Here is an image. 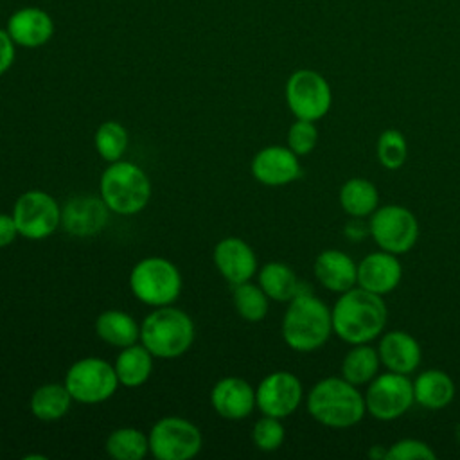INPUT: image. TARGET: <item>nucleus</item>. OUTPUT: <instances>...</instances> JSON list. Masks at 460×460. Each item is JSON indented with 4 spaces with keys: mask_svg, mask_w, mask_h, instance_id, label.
Wrapping results in <instances>:
<instances>
[{
    "mask_svg": "<svg viewBox=\"0 0 460 460\" xmlns=\"http://www.w3.org/2000/svg\"><path fill=\"white\" fill-rule=\"evenodd\" d=\"M386 453H388V447L385 446H372L370 451H368V456L374 458V460H386Z\"/></svg>",
    "mask_w": 460,
    "mask_h": 460,
    "instance_id": "nucleus-38",
    "label": "nucleus"
},
{
    "mask_svg": "<svg viewBox=\"0 0 460 460\" xmlns=\"http://www.w3.org/2000/svg\"><path fill=\"white\" fill-rule=\"evenodd\" d=\"M282 338L296 352H313L325 345L332 332L329 305L307 286L295 295L282 316Z\"/></svg>",
    "mask_w": 460,
    "mask_h": 460,
    "instance_id": "nucleus-2",
    "label": "nucleus"
},
{
    "mask_svg": "<svg viewBox=\"0 0 460 460\" xmlns=\"http://www.w3.org/2000/svg\"><path fill=\"white\" fill-rule=\"evenodd\" d=\"M402 279V264L395 253L377 250L367 253L358 262V286L385 296L392 293Z\"/></svg>",
    "mask_w": 460,
    "mask_h": 460,
    "instance_id": "nucleus-16",
    "label": "nucleus"
},
{
    "mask_svg": "<svg viewBox=\"0 0 460 460\" xmlns=\"http://www.w3.org/2000/svg\"><path fill=\"white\" fill-rule=\"evenodd\" d=\"M332 332L349 345L370 343L383 334L388 322V307L381 295L359 286L340 293L331 309Z\"/></svg>",
    "mask_w": 460,
    "mask_h": 460,
    "instance_id": "nucleus-1",
    "label": "nucleus"
},
{
    "mask_svg": "<svg viewBox=\"0 0 460 460\" xmlns=\"http://www.w3.org/2000/svg\"><path fill=\"white\" fill-rule=\"evenodd\" d=\"M129 288L131 293L147 305H171L181 291V275L171 261L164 257H146L133 266Z\"/></svg>",
    "mask_w": 460,
    "mask_h": 460,
    "instance_id": "nucleus-6",
    "label": "nucleus"
},
{
    "mask_svg": "<svg viewBox=\"0 0 460 460\" xmlns=\"http://www.w3.org/2000/svg\"><path fill=\"white\" fill-rule=\"evenodd\" d=\"M284 438H286V431L280 419L277 417L264 415L253 424L252 440L261 451H266V453L277 451L282 446Z\"/></svg>",
    "mask_w": 460,
    "mask_h": 460,
    "instance_id": "nucleus-33",
    "label": "nucleus"
},
{
    "mask_svg": "<svg viewBox=\"0 0 460 460\" xmlns=\"http://www.w3.org/2000/svg\"><path fill=\"white\" fill-rule=\"evenodd\" d=\"M149 451L158 460H189L201 449V433L187 419L164 417L155 422L149 435Z\"/></svg>",
    "mask_w": 460,
    "mask_h": 460,
    "instance_id": "nucleus-11",
    "label": "nucleus"
},
{
    "mask_svg": "<svg viewBox=\"0 0 460 460\" xmlns=\"http://www.w3.org/2000/svg\"><path fill=\"white\" fill-rule=\"evenodd\" d=\"M119 385L115 368L101 358H83L75 361L66 376L65 386L74 401L83 404H97L110 399Z\"/></svg>",
    "mask_w": 460,
    "mask_h": 460,
    "instance_id": "nucleus-10",
    "label": "nucleus"
},
{
    "mask_svg": "<svg viewBox=\"0 0 460 460\" xmlns=\"http://www.w3.org/2000/svg\"><path fill=\"white\" fill-rule=\"evenodd\" d=\"M340 207L354 219L370 217L379 207L377 187L367 178H350L340 187Z\"/></svg>",
    "mask_w": 460,
    "mask_h": 460,
    "instance_id": "nucleus-23",
    "label": "nucleus"
},
{
    "mask_svg": "<svg viewBox=\"0 0 460 460\" xmlns=\"http://www.w3.org/2000/svg\"><path fill=\"white\" fill-rule=\"evenodd\" d=\"M108 207L97 196H74L61 210V226L75 237L99 234L108 221Z\"/></svg>",
    "mask_w": 460,
    "mask_h": 460,
    "instance_id": "nucleus-17",
    "label": "nucleus"
},
{
    "mask_svg": "<svg viewBox=\"0 0 460 460\" xmlns=\"http://www.w3.org/2000/svg\"><path fill=\"white\" fill-rule=\"evenodd\" d=\"M72 395L65 385L47 383L38 386L31 395V411L40 420H59L72 404Z\"/></svg>",
    "mask_w": 460,
    "mask_h": 460,
    "instance_id": "nucleus-28",
    "label": "nucleus"
},
{
    "mask_svg": "<svg viewBox=\"0 0 460 460\" xmlns=\"http://www.w3.org/2000/svg\"><path fill=\"white\" fill-rule=\"evenodd\" d=\"M379 365L377 349L368 343H358L341 359V377L356 386L368 385L379 374Z\"/></svg>",
    "mask_w": 460,
    "mask_h": 460,
    "instance_id": "nucleus-27",
    "label": "nucleus"
},
{
    "mask_svg": "<svg viewBox=\"0 0 460 460\" xmlns=\"http://www.w3.org/2000/svg\"><path fill=\"white\" fill-rule=\"evenodd\" d=\"M318 142V129L313 120L296 119L288 129V147L298 155H309Z\"/></svg>",
    "mask_w": 460,
    "mask_h": 460,
    "instance_id": "nucleus-34",
    "label": "nucleus"
},
{
    "mask_svg": "<svg viewBox=\"0 0 460 460\" xmlns=\"http://www.w3.org/2000/svg\"><path fill=\"white\" fill-rule=\"evenodd\" d=\"M252 174L268 187H280L298 180L302 176V165L298 155L288 146H268L252 158Z\"/></svg>",
    "mask_w": 460,
    "mask_h": 460,
    "instance_id": "nucleus-14",
    "label": "nucleus"
},
{
    "mask_svg": "<svg viewBox=\"0 0 460 460\" xmlns=\"http://www.w3.org/2000/svg\"><path fill=\"white\" fill-rule=\"evenodd\" d=\"M377 354L381 365L397 374L410 376L417 370L422 359V350L419 341L406 331L395 329L381 336L377 345Z\"/></svg>",
    "mask_w": 460,
    "mask_h": 460,
    "instance_id": "nucleus-19",
    "label": "nucleus"
},
{
    "mask_svg": "<svg viewBox=\"0 0 460 460\" xmlns=\"http://www.w3.org/2000/svg\"><path fill=\"white\" fill-rule=\"evenodd\" d=\"M210 402L217 415L228 420H241L257 406L255 390L250 386V383L234 376L223 377L214 385Z\"/></svg>",
    "mask_w": 460,
    "mask_h": 460,
    "instance_id": "nucleus-20",
    "label": "nucleus"
},
{
    "mask_svg": "<svg viewBox=\"0 0 460 460\" xmlns=\"http://www.w3.org/2000/svg\"><path fill=\"white\" fill-rule=\"evenodd\" d=\"M99 189L106 207L122 216L140 212L151 198V181L147 174L138 165L124 160L111 162L104 169Z\"/></svg>",
    "mask_w": 460,
    "mask_h": 460,
    "instance_id": "nucleus-5",
    "label": "nucleus"
},
{
    "mask_svg": "<svg viewBox=\"0 0 460 460\" xmlns=\"http://www.w3.org/2000/svg\"><path fill=\"white\" fill-rule=\"evenodd\" d=\"M304 388L300 379L288 372L277 370L268 374L255 388V404L264 415L284 419L302 402Z\"/></svg>",
    "mask_w": 460,
    "mask_h": 460,
    "instance_id": "nucleus-13",
    "label": "nucleus"
},
{
    "mask_svg": "<svg viewBox=\"0 0 460 460\" xmlns=\"http://www.w3.org/2000/svg\"><path fill=\"white\" fill-rule=\"evenodd\" d=\"M259 286L264 289L268 298L275 302H289L302 291V284L296 273L284 262H266L259 271Z\"/></svg>",
    "mask_w": 460,
    "mask_h": 460,
    "instance_id": "nucleus-24",
    "label": "nucleus"
},
{
    "mask_svg": "<svg viewBox=\"0 0 460 460\" xmlns=\"http://www.w3.org/2000/svg\"><path fill=\"white\" fill-rule=\"evenodd\" d=\"M16 45L5 29H0V75H4L14 63Z\"/></svg>",
    "mask_w": 460,
    "mask_h": 460,
    "instance_id": "nucleus-36",
    "label": "nucleus"
},
{
    "mask_svg": "<svg viewBox=\"0 0 460 460\" xmlns=\"http://www.w3.org/2000/svg\"><path fill=\"white\" fill-rule=\"evenodd\" d=\"M93 144L101 158L111 164L120 160V156L124 155L128 147V133L122 124L115 120H108L97 128L93 135Z\"/></svg>",
    "mask_w": 460,
    "mask_h": 460,
    "instance_id": "nucleus-31",
    "label": "nucleus"
},
{
    "mask_svg": "<svg viewBox=\"0 0 460 460\" xmlns=\"http://www.w3.org/2000/svg\"><path fill=\"white\" fill-rule=\"evenodd\" d=\"M419 221L402 205L377 207L368 219V234L379 250L401 255L410 252L419 241Z\"/></svg>",
    "mask_w": 460,
    "mask_h": 460,
    "instance_id": "nucleus-7",
    "label": "nucleus"
},
{
    "mask_svg": "<svg viewBox=\"0 0 460 460\" xmlns=\"http://www.w3.org/2000/svg\"><path fill=\"white\" fill-rule=\"evenodd\" d=\"M286 102L295 119L316 122L331 110V84L316 70H295L286 81Z\"/></svg>",
    "mask_w": 460,
    "mask_h": 460,
    "instance_id": "nucleus-8",
    "label": "nucleus"
},
{
    "mask_svg": "<svg viewBox=\"0 0 460 460\" xmlns=\"http://www.w3.org/2000/svg\"><path fill=\"white\" fill-rule=\"evenodd\" d=\"M313 271L316 280L331 293H345L358 286V262L341 250H323L316 255Z\"/></svg>",
    "mask_w": 460,
    "mask_h": 460,
    "instance_id": "nucleus-21",
    "label": "nucleus"
},
{
    "mask_svg": "<svg viewBox=\"0 0 460 460\" xmlns=\"http://www.w3.org/2000/svg\"><path fill=\"white\" fill-rule=\"evenodd\" d=\"M413 402V383L404 374L386 370L385 374H377L367 385V411L377 420H395L402 417Z\"/></svg>",
    "mask_w": 460,
    "mask_h": 460,
    "instance_id": "nucleus-9",
    "label": "nucleus"
},
{
    "mask_svg": "<svg viewBox=\"0 0 460 460\" xmlns=\"http://www.w3.org/2000/svg\"><path fill=\"white\" fill-rule=\"evenodd\" d=\"M106 451L115 460H142L149 451V438L137 428H119L108 435Z\"/></svg>",
    "mask_w": 460,
    "mask_h": 460,
    "instance_id": "nucleus-29",
    "label": "nucleus"
},
{
    "mask_svg": "<svg viewBox=\"0 0 460 460\" xmlns=\"http://www.w3.org/2000/svg\"><path fill=\"white\" fill-rule=\"evenodd\" d=\"M140 341L156 358H178L194 341V323L185 311L162 305L144 318Z\"/></svg>",
    "mask_w": 460,
    "mask_h": 460,
    "instance_id": "nucleus-4",
    "label": "nucleus"
},
{
    "mask_svg": "<svg viewBox=\"0 0 460 460\" xmlns=\"http://www.w3.org/2000/svg\"><path fill=\"white\" fill-rule=\"evenodd\" d=\"M234 307L246 322H261L268 314V295L261 286L248 282L235 284L232 289Z\"/></svg>",
    "mask_w": 460,
    "mask_h": 460,
    "instance_id": "nucleus-30",
    "label": "nucleus"
},
{
    "mask_svg": "<svg viewBox=\"0 0 460 460\" xmlns=\"http://www.w3.org/2000/svg\"><path fill=\"white\" fill-rule=\"evenodd\" d=\"M305 406L316 422L334 429L352 428L361 422L367 413L365 395L359 392V386L341 376L323 377L313 385Z\"/></svg>",
    "mask_w": 460,
    "mask_h": 460,
    "instance_id": "nucleus-3",
    "label": "nucleus"
},
{
    "mask_svg": "<svg viewBox=\"0 0 460 460\" xmlns=\"http://www.w3.org/2000/svg\"><path fill=\"white\" fill-rule=\"evenodd\" d=\"M214 262L221 277L232 286L248 282L257 270V259L252 246L239 237L221 239L214 248Z\"/></svg>",
    "mask_w": 460,
    "mask_h": 460,
    "instance_id": "nucleus-18",
    "label": "nucleus"
},
{
    "mask_svg": "<svg viewBox=\"0 0 460 460\" xmlns=\"http://www.w3.org/2000/svg\"><path fill=\"white\" fill-rule=\"evenodd\" d=\"M113 368L120 385L137 388L144 385L151 376L153 354L144 345H128L117 356Z\"/></svg>",
    "mask_w": 460,
    "mask_h": 460,
    "instance_id": "nucleus-26",
    "label": "nucleus"
},
{
    "mask_svg": "<svg viewBox=\"0 0 460 460\" xmlns=\"http://www.w3.org/2000/svg\"><path fill=\"white\" fill-rule=\"evenodd\" d=\"M18 234L27 239H45L61 225L58 201L43 190L23 192L13 208Z\"/></svg>",
    "mask_w": 460,
    "mask_h": 460,
    "instance_id": "nucleus-12",
    "label": "nucleus"
},
{
    "mask_svg": "<svg viewBox=\"0 0 460 460\" xmlns=\"http://www.w3.org/2000/svg\"><path fill=\"white\" fill-rule=\"evenodd\" d=\"M433 447L419 438H401L388 447L386 460H435Z\"/></svg>",
    "mask_w": 460,
    "mask_h": 460,
    "instance_id": "nucleus-35",
    "label": "nucleus"
},
{
    "mask_svg": "<svg viewBox=\"0 0 460 460\" xmlns=\"http://www.w3.org/2000/svg\"><path fill=\"white\" fill-rule=\"evenodd\" d=\"M5 31L9 32L14 45L23 49H38L52 40L56 25L45 9L25 5L9 16Z\"/></svg>",
    "mask_w": 460,
    "mask_h": 460,
    "instance_id": "nucleus-15",
    "label": "nucleus"
},
{
    "mask_svg": "<svg viewBox=\"0 0 460 460\" xmlns=\"http://www.w3.org/2000/svg\"><path fill=\"white\" fill-rule=\"evenodd\" d=\"M411 383L415 402L426 410H442L455 399V383L440 368L424 370Z\"/></svg>",
    "mask_w": 460,
    "mask_h": 460,
    "instance_id": "nucleus-22",
    "label": "nucleus"
},
{
    "mask_svg": "<svg viewBox=\"0 0 460 460\" xmlns=\"http://www.w3.org/2000/svg\"><path fill=\"white\" fill-rule=\"evenodd\" d=\"M16 235H18V228L13 219V214L11 216L0 214V248L11 244Z\"/></svg>",
    "mask_w": 460,
    "mask_h": 460,
    "instance_id": "nucleus-37",
    "label": "nucleus"
},
{
    "mask_svg": "<svg viewBox=\"0 0 460 460\" xmlns=\"http://www.w3.org/2000/svg\"><path fill=\"white\" fill-rule=\"evenodd\" d=\"M377 160L385 169L395 171L404 165L408 158V144L404 135L399 129H385L376 144Z\"/></svg>",
    "mask_w": 460,
    "mask_h": 460,
    "instance_id": "nucleus-32",
    "label": "nucleus"
},
{
    "mask_svg": "<svg viewBox=\"0 0 460 460\" xmlns=\"http://www.w3.org/2000/svg\"><path fill=\"white\" fill-rule=\"evenodd\" d=\"M95 332L101 340L119 349L133 345L140 338V327L135 322V318L117 309L104 311L97 316Z\"/></svg>",
    "mask_w": 460,
    "mask_h": 460,
    "instance_id": "nucleus-25",
    "label": "nucleus"
}]
</instances>
